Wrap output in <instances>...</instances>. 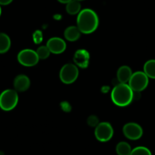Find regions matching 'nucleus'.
<instances>
[{"mask_svg":"<svg viewBox=\"0 0 155 155\" xmlns=\"http://www.w3.org/2000/svg\"><path fill=\"white\" fill-rule=\"evenodd\" d=\"M99 25V18L94 11L90 8L81 10L77 17L78 29L84 34H91L95 31Z\"/></svg>","mask_w":155,"mask_h":155,"instance_id":"f257e3e1","label":"nucleus"},{"mask_svg":"<svg viewBox=\"0 0 155 155\" xmlns=\"http://www.w3.org/2000/svg\"><path fill=\"white\" fill-rule=\"evenodd\" d=\"M133 92L129 84L120 83L115 86L112 91V101L116 106L126 107L130 104L133 100Z\"/></svg>","mask_w":155,"mask_h":155,"instance_id":"f03ea898","label":"nucleus"},{"mask_svg":"<svg viewBox=\"0 0 155 155\" xmlns=\"http://www.w3.org/2000/svg\"><path fill=\"white\" fill-rule=\"evenodd\" d=\"M18 95L15 90L7 89L0 94V108L5 111H10L17 106Z\"/></svg>","mask_w":155,"mask_h":155,"instance_id":"7ed1b4c3","label":"nucleus"},{"mask_svg":"<svg viewBox=\"0 0 155 155\" xmlns=\"http://www.w3.org/2000/svg\"><path fill=\"white\" fill-rule=\"evenodd\" d=\"M149 78L144 71H135L132 73L129 81V85L133 91L140 92L144 91L148 85Z\"/></svg>","mask_w":155,"mask_h":155,"instance_id":"20e7f679","label":"nucleus"},{"mask_svg":"<svg viewBox=\"0 0 155 155\" xmlns=\"http://www.w3.org/2000/svg\"><path fill=\"white\" fill-rule=\"evenodd\" d=\"M78 77V68L74 64L68 63L62 67L59 72V78L64 84H72Z\"/></svg>","mask_w":155,"mask_h":155,"instance_id":"39448f33","label":"nucleus"},{"mask_svg":"<svg viewBox=\"0 0 155 155\" xmlns=\"http://www.w3.org/2000/svg\"><path fill=\"white\" fill-rule=\"evenodd\" d=\"M113 129L111 125L107 122L101 123L96 126L94 135L97 139L101 142L110 141L113 135Z\"/></svg>","mask_w":155,"mask_h":155,"instance_id":"423d86ee","label":"nucleus"},{"mask_svg":"<svg viewBox=\"0 0 155 155\" xmlns=\"http://www.w3.org/2000/svg\"><path fill=\"white\" fill-rule=\"evenodd\" d=\"M18 60L19 63L26 67L34 66L39 61V57L37 52L30 49L21 50L18 55Z\"/></svg>","mask_w":155,"mask_h":155,"instance_id":"0eeeda50","label":"nucleus"},{"mask_svg":"<svg viewBox=\"0 0 155 155\" xmlns=\"http://www.w3.org/2000/svg\"><path fill=\"white\" fill-rule=\"evenodd\" d=\"M123 134L130 140H138L143 135V129L138 124L135 123H129L123 127Z\"/></svg>","mask_w":155,"mask_h":155,"instance_id":"6e6552de","label":"nucleus"},{"mask_svg":"<svg viewBox=\"0 0 155 155\" xmlns=\"http://www.w3.org/2000/svg\"><path fill=\"white\" fill-rule=\"evenodd\" d=\"M47 47L50 50V53L54 54L62 53L66 49V44L62 39L59 37H53L47 41Z\"/></svg>","mask_w":155,"mask_h":155,"instance_id":"1a4fd4ad","label":"nucleus"},{"mask_svg":"<svg viewBox=\"0 0 155 155\" xmlns=\"http://www.w3.org/2000/svg\"><path fill=\"white\" fill-rule=\"evenodd\" d=\"M90 61V55L85 50H78L75 52L74 56V62L76 66L85 68L88 66Z\"/></svg>","mask_w":155,"mask_h":155,"instance_id":"9d476101","label":"nucleus"},{"mask_svg":"<svg viewBox=\"0 0 155 155\" xmlns=\"http://www.w3.org/2000/svg\"><path fill=\"white\" fill-rule=\"evenodd\" d=\"M30 84L31 81L25 74H19L14 80V87L16 91H25L29 88Z\"/></svg>","mask_w":155,"mask_h":155,"instance_id":"9b49d317","label":"nucleus"},{"mask_svg":"<svg viewBox=\"0 0 155 155\" xmlns=\"http://www.w3.org/2000/svg\"><path fill=\"white\" fill-rule=\"evenodd\" d=\"M132 74V71L130 67L127 66V65H123V66H121L118 69V71H117V78H118L119 81L120 83L126 84L127 82H129Z\"/></svg>","mask_w":155,"mask_h":155,"instance_id":"f8f14e48","label":"nucleus"},{"mask_svg":"<svg viewBox=\"0 0 155 155\" xmlns=\"http://www.w3.org/2000/svg\"><path fill=\"white\" fill-rule=\"evenodd\" d=\"M81 34V32L78 27L70 26L65 29V32H64V36L67 41L74 42L80 38Z\"/></svg>","mask_w":155,"mask_h":155,"instance_id":"ddd939ff","label":"nucleus"},{"mask_svg":"<svg viewBox=\"0 0 155 155\" xmlns=\"http://www.w3.org/2000/svg\"><path fill=\"white\" fill-rule=\"evenodd\" d=\"M11 47L10 37L4 33H0V54L5 53Z\"/></svg>","mask_w":155,"mask_h":155,"instance_id":"4468645a","label":"nucleus"},{"mask_svg":"<svg viewBox=\"0 0 155 155\" xmlns=\"http://www.w3.org/2000/svg\"><path fill=\"white\" fill-rule=\"evenodd\" d=\"M81 5L79 1L77 0H71L68 3L66 4V12L69 15H77L81 11Z\"/></svg>","mask_w":155,"mask_h":155,"instance_id":"2eb2a0df","label":"nucleus"},{"mask_svg":"<svg viewBox=\"0 0 155 155\" xmlns=\"http://www.w3.org/2000/svg\"><path fill=\"white\" fill-rule=\"evenodd\" d=\"M144 72L149 78L155 79V59H150L144 63Z\"/></svg>","mask_w":155,"mask_h":155,"instance_id":"dca6fc26","label":"nucleus"},{"mask_svg":"<svg viewBox=\"0 0 155 155\" xmlns=\"http://www.w3.org/2000/svg\"><path fill=\"white\" fill-rule=\"evenodd\" d=\"M132 150L130 144L126 141L118 143L116 147V153L118 155H130Z\"/></svg>","mask_w":155,"mask_h":155,"instance_id":"f3484780","label":"nucleus"},{"mask_svg":"<svg viewBox=\"0 0 155 155\" xmlns=\"http://www.w3.org/2000/svg\"><path fill=\"white\" fill-rule=\"evenodd\" d=\"M36 52H37L39 59H46L49 57L50 54L51 53L47 46H41V47H38Z\"/></svg>","mask_w":155,"mask_h":155,"instance_id":"a211bd4d","label":"nucleus"},{"mask_svg":"<svg viewBox=\"0 0 155 155\" xmlns=\"http://www.w3.org/2000/svg\"><path fill=\"white\" fill-rule=\"evenodd\" d=\"M130 155H152V153L147 147L139 146L132 149Z\"/></svg>","mask_w":155,"mask_h":155,"instance_id":"6ab92c4d","label":"nucleus"},{"mask_svg":"<svg viewBox=\"0 0 155 155\" xmlns=\"http://www.w3.org/2000/svg\"><path fill=\"white\" fill-rule=\"evenodd\" d=\"M33 39L35 44H40L43 41V34L41 31H36L33 35Z\"/></svg>","mask_w":155,"mask_h":155,"instance_id":"aec40b11","label":"nucleus"},{"mask_svg":"<svg viewBox=\"0 0 155 155\" xmlns=\"http://www.w3.org/2000/svg\"><path fill=\"white\" fill-rule=\"evenodd\" d=\"M87 123H88L89 126H97L98 125V119L97 117H96L95 116H90L87 120Z\"/></svg>","mask_w":155,"mask_h":155,"instance_id":"412c9836","label":"nucleus"},{"mask_svg":"<svg viewBox=\"0 0 155 155\" xmlns=\"http://www.w3.org/2000/svg\"><path fill=\"white\" fill-rule=\"evenodd\" d=\"M13 0H0V5H7L12 2Z\"/></svg>","mask_w":155,"mask_h":155,"instance_id":"4be33fe9","label":"nucleus"},{"mask_svg":"<svg viewBox=\"0 0 155 155\" xmlns=\"http://www.w3.org/2000/svg\"><path fill=\"white\" fill-rule=\"evenodd\" d=\"M57 1L59 2H60V3L67 4V3H68V2H69L70 1H71V0H57Z\"/></svg>","mask_w":155,"mask_h":155,"instance_id":"5701e85b","label":"nucleus"},{"mask_svg":"<svg viewBox=\"0 0 155 155\" xmlns=\"http://www.w3.org/2000/svg\"><path fill=\"white\" fill-rule=\"evenodd\" d=\"M2 15V8H1V5H0V16Z\"/></svg>","mask_w":155,"mask_h":155,"instance_id":"b1692460","label":"nucleus"},{"mask_svg":"<svg viewBox=\"0 0 155 155\" xmlns=\"http://www.w3.org/2000/svg\"><path fill=\"white\" fill-rule=\"evenodd\" d=\"M0 155H4V153H2V152H1V151H0Z\"/></svg>","mask_w":155,"mask_h":155,"instance_id":"393cba45","label":"nucleus"},{"mask_svg":"<svg viewBox=\"0 0 155 155\" xmlns=\"http://www.w3.org/2000/svg\"><path fill=\"white\" fill-rule=\"evenodd\" d=\"M77 1H79V2H81V1H83V0H77Z\"/></svg>","mask_w":155,"mask_h":155,"instance_id":"a878e982","label":"nucleus"}]
</instances>
